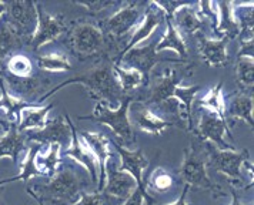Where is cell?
<instances>
[{
	"label": "cell",
	"instance_id": "1",
	"mask_svg": "<svg viewBox=\"0 0 254 205\" xmlns=\"http://www.w3.org/2000/svg\"><path fill=\"white\" fill-rule=\"evenodd\" d=\"M193 63L179 64V67L163 68L156 77L149 81L147 87L136 91L133 94V100L140 102L149 107H160L167 102L177 99L186 113V130L190 133L193 128V102L201 86L183 87L182 83L187 76H191L194 70Z\"/></svg>",
	"mask_w": 254,
	"mask_h": 205
},
{
	"label": "cell",
	"instance_id": "2",
	"mask_svg": "<svg viewBox=\"0 0 254 205\" xmlns=\"http://www.w3.org/2000/svg\"><path fill=\"white\" fill-rule=\"evenodd\" d=\"M113 60L110 57L103 56L96 60V64L93 66L89 71L74 76L71 79H67L66 81L60 83L59 86L53 87L50 91H47L45 96L39 97L37 104L43 102L47 100L50 96H53L55 93H58L60 89H63L64 86H69L73 83H77L86 87V90L89 93V96L96 102H104L107 107L110 105L112 110H116L120 102L123 100V97L126 96L120 84L119 80L116 77L115 70H113Z\"/></svg>",
	"mask_w": 254,
	"mask_h": 205
},
{
	"label": "cell",
	"instance_id": "3",
	"mask_svg": "<svg viewBox=\"0 0 254 205\" xmlns=\"http://www.w3.org/2000/svg\"><path fill=\"white\" fill-rule=\"evenodd\" d=\"M89 185V178L70 164H62L59 171L45 184L27 187V194L42 205H71L79 201L80 194Z\"/></svg>",
	"mask_w": 254,
	"mask_h": 205
},
{
	"label": "cell",
	"instance_id": "4",
	"mask_svg": "<svg viewBox=\"0 0 254 205\" xmlns=\"http://www.w3.org/2000/svg\"><path fill=\"white\" fill-rule=\"evenodd\" d=\"M146 6L147 3L143 1H125L113 16L99 23L109 45L112 60L119 56L128 37L134 32V27H137L143 20Z\"/></svg>",
	"mask_w": 254,
	"mask_h": 205
},
{
	"label": "cell",
	"instance_id": "5",
	"mask_svg": "<svg viewBox=\"0 0 254 205\" xmlns=\"http://www.w3.org/2000/svg\"><path fill=\"white\" fill-rule=\"evenodd\" d=\"M179 177L189 190H206L213 198L224 197L223 188L208 177L206 143L197 137L191 136L190 144L185 150Z\"/></svg>",
	"mask_w": 254,
	"mask_h": 205
},
{
	"label": "cell",
	"instance_id": "6",
	"mask_svg": "<svg viewBox=\"0 0 254 205\" xmlns=\"http://www.w3.org/2000/svg\"><path fill=\"white\" fill-rule=\"evenodd\" d=\"M64 45L70 53L80 61L87 58L97 60L103 56L110 57L109 45L102 33L100 26L89 20H80L73 24L66 32Z\"/></svg>",
	"mask_w": 254,
	"mask_h": 205
},
{
	"label": "cell",
	"instance_id": "7",
	"mask_svg": "<svg viewBox=\"0 0 254 205\" xmlns=\"http://www.w3.org/2000/svg\"><path fill=\"white\" fill-rule=\"evenodd\" d=\"M131 102H134L133 96L126 94L116 110H112L104 102H97L94 110H93V114L79 115L77 118L79 120H92L96 123L107 125L109 128H112L115 136L119 138V141H120L119 144L128 150L136 144V136H134L133 127L130 124V120H128V107H130Z\"/></svg>",
	"mask_w": 254,
	"mask_h": 205
},
{
	"label": "cell",
	"instance_id": "8",
	"mask_svg": "<svg viewBox=\"0 0 254 205\" xmlns=\"http://www.w3.org/2000/svg\"><path fill=\"white\" fill-rule=\"evenodd\" d=\"M206 143V141H204ZM207 153V168L217 171L229 181L230 188H247V180L243 174V167H250L249 150H219L213 144L206 143Z\"/></svg>",
	"mask_w": 254,
	"mask_h": 205
},
{
	"label": "cell",
	"instance_id": "9",
	"mask_svg": "<svg viewBox=\"0 0 254 205\" xmlns=\"http://www.w3.org/2000/svg\"><path fill=\"white\" fill-rule=\"evenodd\" d=\"M190 134L219 150H236L233 144L226 141V137L233 140L229 123L206 108H193V128Z\"/></svg>",
	"mask_w": 254,
	"mask_h": 205
},
{
	"label": "cell",
	"instance_id": "10",
	"mask_svg": "<svg viewBox=\"0 0 254 205\" xmlns=\"http://www.w3.org/2000/svg\"><path fill=\"white\" fill-rule=\"evenodd\" d=\"M156 45H157V42H156V39H153L147 46L130 49L126 54L122 57V60H120V64L119 66H122V67L125 68L127 67L131 68V70H136V71H139L140 74H141L143 87L140 90H143V89L147 87V84L150 81L151 70H153V67L156 64H159L160 61H169V63H176V64H183L185 63L180 58L159 56L157 51H156Z\"/></svg>",
	"mask_w": 254,
	"mask_h": 205
},
{
	"label": "cell",
	"instance_id": "11",
	"mask_svg": "<svg viewBox=\"0 0 254 205\" xmlns=\"http://www.w3.org/2000/svg\"><path fill=\"white\" fill-rule=\"evenodd\" d=\"M110 144L115 147L119 157H120V165L117 168L120 171H125L133 177V180L137 185V191L141 194L143 201L146 203V205H156V200L146 190V184L143 180V174H144L146 168L149 167V159L144 155L143 150H140V148L127 150V148L122 147L112 137H110Z\"/></svg>",
	"mask_w": 254,
	"mask_h": 205
},
{
	"label": "cell",
	"instance_id": "12",
	"mask_svg": "<svg viewBox=\"0 0 254 205\" xmlns=\"http://www.w3.org/2000/svg\"><path fill=\"white\" fill-rule=\"evenodd\" d=\"M36 11H37V27L32 39L26 45L33 53H37L43 46L50 42H55L58 37L63 36L69 30L63 14L52 16L50 13H47L42 3H36Z\"/></svg>",
	"mask_w": 254,
	"mask_h": 205
},
{
	"label": "cell",
	"instance_id": "13",
	"mask_svg": "<svg viewBox=\"0 0 254 205\" xmlns=\"http://www.w3.org/2000/svg\"><path fill=\"white\" fill-rule=\"evenodd\" d=\"M71 124L73 123L70 120L69 114L64 113L47 120L43 128L35 131H26L23 134L27 143H37L42 146L59 144L64 151L71 141Z\"/></svg>",
	"mask_w": 254,
	"mask_h": 205
},
{
	"label": "cell",
	"instance_id": "14",
	"mask_svg": "<svg viewBox=\"0 0 254 205\" xmlns=\"http://www.w3.org/2000/svg\"><path fill=\"white\" fill-rule=\"evenodd\" d=\"M6 20L10 23L16 33L24 42V46L32 39L37 27V11L36 1L30 0H16L9 1L6 13L3 14Z\"/></svg>",
	"mask_w": 254,
	"mask_h": 205
},
{
	"label": "cell",
	"instance_id": "15",
	"mask_svg": "<svg viewBox=\"0 0 254 205\" xmlns=\"http://www.w3.org/2000/svg\"><path fill=\"white\" fill-rule=\"evenodd\" d=\"M128 111L130 124H134L139 130L151 136H160L167 128L174 125L170 120L164 118L162 113L140 102H131Z\"/></svg>",
	"mask_w": 254,
	"mask_h": 205
},
{
	"label": "cell",
	"instance_id": "16",
	"mask_svg": "<svg viewBox=\"0 0 254 205\" xmlns=\"http://www.w3.org/2000/svg\"><path fill=\"white\" fill-rule=\"evenodd\" d=\"M164 20H166L164 11H163L160 7H157L153 1H149L147 6H146V10H144L143 20L140 22L139 26L134 29V32H133L131 36L128 37V40H127V43L125 45V47H123V50H122V51L119 53V56L113 60V64H115V66H119L122 57L125 56L130 49H134V47L139 45V43H141L144 39H147V37H149V36H150L162 23H164Z\"/></svg>",
	"mask_w": 254,
	"mask_h": 205
},
{
	"label": "cell",
	"instance_id": "17",
	"mask_svg": "<svg viewBox=\"0 0 254 205\" xmlns=\"http://www.w3.org/2000/svg\"><path fill=\"white\" fill-rule=\"evenodd\" d=\"M0 79L4 81V86L7 91H10L9 94L13 96L14 99L29 102V100H35L36 96L46 91V89L50 84V79L43 76V74H33L30 77L26 79H16L12 77L3 71H0Z\"/></svg>",
	"mask_w": 254,
	"mask_h": 205
},
{
	"label": "cell",
	"instance_id": "18",
	"mask_svg": "<svg viewBox=\"0 0 254 205\" xmlns=\"http://www.w3.org/2000/svg\"><path fill=\"white\" fill-rule=\"evenodd\" d=\"M81 140L90 148L92 154L97 161V191L102 193L106 182V164L112 157V148H110V137H107L103 133H96V131H86V130H77Z\"/></svg>",
	"mask_w": 254,
	"mask_h": 205
},
{
	"label": "cell",
	"instance_id": "19",
	"mask_svg": "<svg viewBox=\"0 0 254 205\" xmlns=\"http://www.w3.org/2000/svg\"><path fill=\"white\" fill-rule=\"evenodd\" d=\"M137 190V185L130 174L117 168L113 159H109L106 164V182H104L102 193L109 194L122 201L127 198Z\"/></svg>",
	"mask_w": 254,
	"mask_h": 205
},
{
	"label": "cell",
	"instance_id": "20",
	"mask_svg": "<svg viewBox=\"0 0 254 205\" xmlns=\"http://www.w3.org/2000/svg\"><path fill=\"white\" fill-rule=\"evenodd\" d=\"M198 54L201 60L210 67H224L230 63V57L227 53L229 39L223 37L219 40H213L206 37V34H197L194 37Z\"/></svg>",
	"mask_w": 254,
	"mask_h": 205
},
{
	"label": "cell",
	"instance_id": "21",
	"mask_svg": "<svg viewBox=\"0 0 254 205\" xmlns=\"http://www.w3.org/2000/svg\"><path fill=\"white\" fill-rule=\"evenodd\" d=\"M63 154L66 157L73 158L76 162H79L81 167L89 172L92 182L97 184V177H99V170H97V161L92 154L90 148L87 147V144L81 140V137L77 133L76 125L71 124V141H70L69 147L63 151Z\"/></svg>",
	"mask_w": 254,
	"mask_h": 205
},
{
	"label": "cell",
	"instance_id": "22",
	"mask_svg": "<svg viewBox=\"0 0 254 205\" xmlns=\"http://www.w3.org/2000/svg\"><path fill=\"white\" fill-rule=\"evenodd\" d=\"M253 93H244L237 90L234 94H231L229 99V107H226V118L227 123L243 120L244 123L253 128Z\"/></svg>",
	"mask_w": 254,
	"mask_h": 205
},
{
	"label": "cell",
	"instance_id": "23",
	"mask_svg": "<svg viewBox=\"0 0 254 205\" xmlns=\"http://www.w3.org/2000/svg\"><path fill=\"white\" fill-rule=\"evenodd\" d=\"M172 22L177 32L182 30L187 36L196 37L197 34H204V19L198 14L196 3H190L179 9L172 17Z\"/></svg>",
	"mask_w": 254,
	"mask_h": 205
},
{
	"label": "cell",
	"instance_id": "24",
	"mask_svg": "<svg viewBox=\"0 0 254 205\" xmlns=\"http://www.w3.org/2000/svg\"><path fill=\"white\" fill-rule=\"evenodd\" d=\"M233 3L230 1H216V14H214V22L211 23L213 32L217 34L233 40L237 39L239 36V24L234 20L233 10H231Z\"/></svg>",
	"mask_w": 254,
	"mask_h": 205
},
{
	"label": "cell",
	"instance_id": "25",
	"mask_svg": "<svg viewBox=\"0 0 254 205\" xmlns=\"http://www.w3.org/2000/svg\"><path fill=\"white\" fill-rule=\"evenodd\" d=\"M166 32L163 34V37L157 42L156 45V51H163L166 49H172L174 50L177 54H179V58L185 63H190V58H189V49L186 46V42L183 40L180 32H177V29L174 27L173 22L170 17H166Z\"/></svg>",
	"mask_w": 254,
	"mask_h": 205
},
{
	"label": "cell",
	"instance_id": "26",
	"mask_svg": "<svg viewBox=\"0 0 254 205\" xmlns=\"http://www.w3.org/2000/svg\"><path fill=\"white\" fill-rule=\"evenodd\" d=\"M27 148V141L23 133L17 130V125L12 124L6 131V134L0 137V159L3 157H9L13 164L17 165V159L20 153Z\"/></svg>",
	"mask_w": 254,
	"mask_h": 205
},
{
	"label": "cell",
	"instance_id": "27",
	"mask_svg": "<svg viewBox=\"0 0 254 205\" xmlns=\"http://www.w3.org/2000/svg\"><path fill=\"white\" fill-rule=\"evenodd\" d=\"M60 151L62 148L59 144H47L36 154L35 165L42 177L52 178L58 172L60 165L63 164L60 159Z\"/></svg>",
	"mask_w": 254,
	"mask_h": 205
},
{
	"label": "cell",
	"instance_id": "28",
	"mask_svg": "<svg viewBox=\"0 0 254 205\" xmlns=\"http://www.w3.org/2000/svg\"><path fill=\"white\" fill-rule=\"evenodd\" d=\"M24 47V42L16 33V30L6 20L4 16L0 17V67L9 57L17 53Z\"/></svg>",
	"mask_w": 254,
	"mask_h": 205
},
{
	"label": "cell",
	"instance_id": "29",
	"mask_svg": "<svg viewBox=\"0 0 254 205\" xmlns=\"http://www.w3.org/2000/svg\"><path fill=\"white\" fill-rule=\"evenodd\" d=\"M254 3L253 1H249V3H237L231 6V10H233V16H234V20L239 24V36H237V40L242 43V42H250L254 39Z\"/></svg>",
	"mask_w": 254,
	"mask_h": 205
},
{
	"label": "cell",
	"instance_id": "30",
	"mask_svg": "<svg viewBox=\"0 0 254 205\" xmlns=\"http://www.w3.org/2000/svg\"><path fill=\"white\" fill-rule=\"evenodd\" d=\"M0 93H1V97H0V108L4 110V113H6V121H9L10 124H19L23 110L32 108V107H39L37 102H23V100L14 99L13 96H10L7 89H6V86H4V81L1 79H0Z\"/></svg>",
	"mask_w": 254,
	"mask_h": 205
},
{
	"label": "cell",
	"instance_id": "31",
	"mask_svg": "<svg viewBox=\"0 0 254 205\" xmlns=\"http://www.w3.org/2000/svg\"><path fill=\"white\" fill-rule=\"evenodd\" d=\"M55 102H50L49 105L45 107H32V108H26L22 113L20 121L17 124V130L20 133H26V131H35V130H40L43 128L47 121V114L52 108H55Z\"/></svg>",
	"mask_w": 254,
	"mask_h": 205
},
{
	"label": "cell",
	"instance_id": "32",
	"mask_svg": "<svg viewBox=\"0 0 254 205\" xmlns=\"http://www.w3.org/2000/svg\"><path fill=\"white\" fill-rule=\"evenodd\" d=\"M42 144H37V143H32L29 147L26 148L27 153H26V157L20 162V172L17 175H14L12 178H6V180H0V187H3L4 184L7 182H14V181H24V184H29V181L33 178V177H42L40 172L37 171L35 165V158L36 154L42 150Z\"/></svg>",
	"mask_w": 254,
	"mask_h": 205
},
{
	"label": "cell",
	"instance_id": "33",
	"mask_svg": "<svg viewBox=\"0 0 254 205\" xmlns=\"http://www.w3.org/2000/svg\"><path fill=\"white\" fill-rule=\"evenodd\" d=\"M223 80L207 91L206 96H203L197 102H193V108H206L214 114H217L221 120H226V102L223 97Z\"/></svg>",
	"mask_w": 254,
	"mask_h": 205
},
{
	"label": "cell",
	"instance_id": "34",
	"mask_svg": "<svg viewBox=\"0 0 254 205\" xmlns=\"http://www.w3.org/2000/svg\"><path fill=\"white\" fill-rule=\"evenodd\" d=\"M0 71L16 77V79H26L35 74V68H33V61L30 60V57L23 53H14L9 57L4 64L0 67Z\"/></svg>",
	"mask_w": 254,
	"mask_h": 205
},
{
	"label": "cell",
	"instance_id": "35",
	"mask_svg": "<svg viewBox=\"0 0 254 205\" xmlns=\"http://www.w3.org/2000/svg\"><path fill=\"white\" fill-rule=\"evenodd\" d=\"M36 66L40 71H70L71 63H70L69 54L60 53V51H50L47 54H37L35 57Z\"/></svg>",
	"mask_w": 254,
	"mask_h": 205
},
{
	"label": "cell",
	"instance_id": "36",
	"mask_svg": "<svg viewBox=\"0 0 254 205\" xmlns=\"http://www.w3.org/2000/svg\"><path fill=\"white\" fill-rule=\"evenodd\" d=\"M236 79L239 90L253 93L254 84V60L249 57L236 58Z\"/></svg>",
	"mask_w": 254,
	"mask_h": 205
},
{
	"label": "cell",
	"instance_id": "37",
	"mask_svg": "<svg viewBox=\"0 0 254 205\" xmlns=\"http://www.w3.org/2000/svg\"><path fill=\"white\" fill-rule=\"evenodd\" d=\"M113 70L125 94L133 96L136 91L143 87V79L139 71L131 70V68H125L122 66H113Z\"/></svg>",
	"mask_w": 254,
	"mask_h": 205
},
{
	"label": "cell",
	"instance_id": "38",
	"mask_svg": "<svg viewBox=\"0 0 254 205\" xmlns=\"http://www.w3.org/2000/svg\"><path fill=\"white\" fill-rule=\"evenodd\" d=\"M144 184H146L147 191L151 190L153 193L164 194L170 191L176 185V178H174L172 172L164 170L163 167H157L156 170L153 171L150 178L147 181H144Z\"/></svg>",
	"mask_w": 254,
	"mask_h": 205
},
{
	"label": "cell",
	"instance_id": "39",
	"mask_svg": "<svg viewBox=\"0 0 254 205\" xmlns=\"http://www.w3.org/2000/svg\"><path fill=\"white\" fill-rule=\"evenodd\" d=\"M125 201L115 198L109 194L104 193H86L83 191L80 194L79 201H76L74 204L71 205H122Z\"/></svg>",
	"mask_w": 254,
	"mask_h": 205
},
{
	"label": "cell",
	"instance_id": "40",
	"mask_svg": "<svg viewBox=\"0 0 254 205\" xmlns=\"http://www.w3.org/2000/svg\"><path fill=\"white\" fill-rule=\"evenodd\" d=\"M76 4H79L81 7H84L86 10H89L92 14H99L103 13L107 9H112L116 6H122L123 3L115 1V0H96V1H77Z\"/></svg>",
	"mask_w": 254,
	"mask_h": 205
},
{
	"label": "cell",
	"instance_id": "41",
	"mask_svg": "<svg viewBox=\"0 0 254 205\" xmlns=\"http://www.w3.org/2000/svg\"><path fill=\"white\" fill-rule=\"evenodd\" d=\"M153 3L164 11L166 17H170V19L173 17L174 13L179 9L190 4V1H170V0H167V1H153Z\"/></svg>",
	"mask_w": 254,
	"mask_h": 205
},
{
	"label": "cell",
	"instance_id": "42",
	"mask_svg": "<svg viewBox=\"0 0 254 205\" xmlns=\"http://www.w3.org/2000/svg\"><path fill=\"white\" fill-rule=\"evenodd\" d=\"M254 40L250 42H242L240 43V50L237 51V56L236 58H242V57H249V58H253L254 53Z\"/></svg>",
	"mask_w": 254,
	"mask_h": 205
},
{
	"label": "cell",
	"instance_id": "43",
	"mask_svg": "<svg viewBox=\"0 0 254 205\" xmlns=\"http://www.w3.org/2000/svg\"><path fill=\"white\" fill-rule=\"evenodd\" d=\"M143 203H144V201H143L141 194L136 190V191L131 194V195H130V197H128V198H127L126 201H125L122 205H143Z\"/></svg>",
	"mask_w": 254,
	"mask_h": 205
},
{
	"label": "cell",
	"instance_id": "44",
	"mask_svg": "<svg viewBox=\"0 0 254 205\" xmlns=\"http://www.w3.org/2000/svg\"><path fill=\"white\" fill-rule=\"evenodd\" d=\"M190 190H189V187H186L183 188V193L180 194V197L174 201L173 204H169V205H191V204H187V201H186V197H187V193H189Z\"/></svg>",
	"mask_w": 254,
	"mask_h": 205
},
{
	"label": "cell",
	"instance_id": "45",
	"mask_svg": "<svg viewBox=\"0 0 254 205\" xmlns=\"http://www.w3.org/2000/svg\"><path fill=\"white\" fill-rule=\"evenodd\" d=\"M231 190V204L230 205H243L242 201H240V198H239V195L236 194V190L234 188H230Z\"/></svg>",
	"mask_w": 254,
	"mask_h": 205
},
{
	"label": "cell",
	"instance_id": "46",
	"mask_svg": "<svg viewBox=\"0 0 254 205\" xmlns=\"http://www.w3.org/2000/svg\"><path fill=\"white\" fill-rule=\"evenodd\" d=\"M0 125H1V127H3V128H4V130L7 131V130L10 128V125H12V124H10L9 121H6V118L0 117Z\"/></svg>",
	"mask_w": 254,
	"mask_h": 205
},
{
	"label": "cell",
	"instance_id": "47",
	"mask_svg": "<svg viewBox=\"0 0 254 205\" xmlns=\"http://www.w3.org/2000/svg\"><path fill=\"white\" fill-rule=\"evenodd\" d=\"M6 9H7V3L4 1H0V17L6 13Z\"/></svg>",
	"mask_w": 254,
	"mask_h": 205
},
{
	"label": "cell",
	"instance_id": "48",
	"mask_svg": "<svg viewBox=\"0 0 254 205\" xmlns=\"http://www.w3.org/2000/svg\"><path fill=\"white\" fill-rule=\"evenodd\" d=\"M0 193H1V187H0ZM0 205H3V203H1V198H0Z\"/></svg>",
	"mask_w": 254,
	"mask_h": 205
},
{
	"label": "cell",
	"instance_id": "49",
	"mask_svg": "<svg viewBox=\"0 0 254 205\" xmlns=\"http://www.w3.org/2000/svg\"><path fill=\"white\" fill-rule=\"evenodd\" d=\"M40 205H42V204H40Z\"/></svg>",
	"mask_w": 254,
	"mask_h": 205
}]
</instances>
